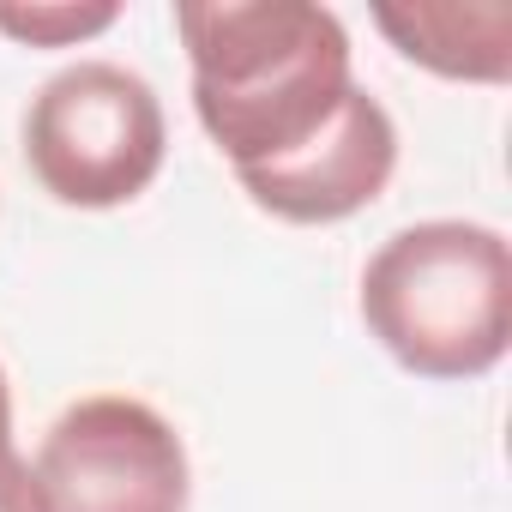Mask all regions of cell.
<instances>
[{"label":"cell","instance_id":"8992f818","mask_svg":"<svg viewBox=\"0 0 512 512\" xmlns=\"http://www.w3.org/2000/svg\"><path fill=\"white\" fill-rule=\"evenodd\" d=\"M374 25L386 43L434 73L464 85H506L512 79V7L506 0H380Z\"/></svg>","mask_w":512,"mask_h":512},{"label":"cell","instance_id":"6da1fadb","mask_svg":"<svg viewBox=\"0 0 512 512\" xmlns=\"http://www.w3.org/2000/svg\"><path fill=\"white\" fill-rule=\"evenodd\" d=\"M175 31L193 115L235 175L302 151L356 91L350 31L314 0H181Z\"/></svg>","mask_w":512,"mask_h":512},{"label":"cell","instance_id":"5b68a950","mask_svg":"<svg viewBox=\"0 0 512 512\" xmlns=\"http://www.w3.org/2000/svg\"><path fill=\"white\" fill-rule=\"evenodd\" d=\"M392 175H398V121L368 85H356L344 109L302 151L241 169L235 181L266 217L296 223V229H326V223L368 211L392 187Z\"/></svg>","mask_w":512,"mask_h":512},{"label":"cell","instance_id":"3957f363","mask_svg":"<svg viewBox=\"0 0 512 512\" xmlns=\"http://www.w3.org/2000/svg\"><path fill=\"white\" fill-rule=\"evenodd\" d=\"M169 157V121L145 73L121 61H73L25 109V163L55 205H133Z\"/></svg>","mask_w":512,"mask_h":512},{"label":"cell","instance_id":"7a4b0ae2","mask_svg":"<svg viewBox=\"0 0 512 512\" xmlns=\"http://www.w3.org/2000/svg\"><path fill=\"white\" fill-rule=\"evenodd\" d=\"M362 326L416 380H482L512 344V247L494 223L428 217L362 266Z\"/></svg>","mask_w":512,"mask_h":512},{"label":"cell","instance_id":"ba28073f","mask_svg":"<svg viewBox=\"0 0 512 512\" xmlns=\"http://www.w3.org/2000/svg\"><path fill=\"white\" fill-rule=\"evenodd\" d=\"M0 512H49L43 506V488L31 476V464L13 452V458H0Z\"/></svg>","mask_w":512,"mask_h":512},{"label":"cell","instance_id":"52a82bcc","mask_svg":"<svg viewBox=\"0 0 512 512\" xmlns=\"http://www.w3.org/2000/svg\"><path fill=\"white\" fill-rule=\"evenodd\" d=\"M121 19L115 0H31V7H0V37L25 49H73L103 37Z\"/></svg>","mask_w":512,"mask_h":512},{"label":"cell","instance_id":"277c9868","mask_svg":"<svg viewBox=\"0 0 512 512\" xmlns=\"http://www.w3.org/2000/svg\"><path fill=\"white\" fill-rule=\"evenodd\" d=\"M49 512H187L193 464L163 410L127 392L79 398L55 416L31 464Z\"/></svg>","mask_w":512,"mask_h":512},{"label":"cell","instance_id":"9c48e42d","mask_svg":"<svg viewBox=\"0 0 512 512\" xmlns=\"http://www.w3.org/2000/svg\"><path fill=\"white\" fill-rule=\"evenodd\" d=\"M0 458H13V386H7V368H0Z\"/></svg>","mask_w":512,"mask_h":512}]
</instances>
